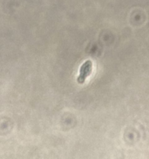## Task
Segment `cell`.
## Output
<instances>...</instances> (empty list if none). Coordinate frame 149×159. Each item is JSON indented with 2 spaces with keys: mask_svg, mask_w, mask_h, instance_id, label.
Returning <instances> with one entry per match:
<instances>
[{
  "mask_svg": "<svg viewBox=\"0 0 149 159\" xmlns=\"http://www.w3.org/2000/svg\"><path fill=\"white\" fill-rule=\"evenodd\" d=\"M92 69H93V62L89 60L86 61L80 68L79 75L77 79L78 83L83 84L87 77L91 74Z\"/></svg>",
  "mask_w": 149,
  "mask_h": 159,
  "instance_id": "obj_1",
  "label": "cell"
}]
</instances>
